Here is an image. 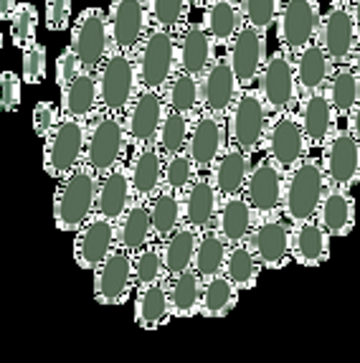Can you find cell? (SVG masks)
<instances>
[{
  "mask_svg": "<svg viewBox=\"0 0 360 363\" xmlns=\"http://www.w3.org/2000/svg\"><path fill=\"white\" fill-rule=\"evenodd\" d=\"M96 176L89 165L79 163L72 173L59 178L54 191V224L59 231H74L96 213Z\"/></svg>",
  "mask_w": 360,
  "mask_h": 363,
  "instance_id": "obj_1",
  "label": "cell"
},
{
  "mask_svg": "<svg viewBox=\"0 0 360 363\" xmlns=\"http://www.w3.org/2000/svg\"><path fill=\"white\" fill-rule=\"evenodd\" d=\"M325 188H327V178H325L322 160L315 155H305L297 165L284 170L282 216L289 224L315 218L322 203Z\"/></svg>",
  "mask_w": 360,
  "mask_h": 363,
  "instance_id": "obj_2",
  "label": "cell"
},
{
  "mask_svg": "<svg viewBox=\"0 0 360 363\" xmlns=\"http://www.w3.org/2000/svg\"><path fill=\"white\" fill-rule=\"evenodd\" d=\"M127 150H130V140H127L122 115L99 109L91 120H86V143L81 163L89 165L96 176H102L109 168L122 163Z\"/></svg>",
  "mask_w": 360,
  "mask_h": 363,
  "instance_id": "obj_3",
  "label": "cell"
},
{
  "mask_svg": "<svg viewBox=\"0 0 360 363\" xmlns=\"http://www.w3.org/2000/svg\"><path fill=\"white\" fill-rule=\"evenodd\" d=\"M96 89H99V109L122 115L140 89L137 67L130 51L109 49L107 59L96 69Z\"/></svg>",
  "mask_w": 360,
  "mask_h": 363,
  "instance_id": "obj_4",
  "label": "cell"
},
{
  "mask_svg": "<svg viewBox=\"0 0 360 363\" xmlns=\"http://www.w3.org/2000/svg\"><path fill=\"white\" fill-rule=\"evenodd\" d=\"M135 67H137L140 86L162 91L168 79L178 69V51H175V33L160 26H152L140 46L133 51Z\"/></svg>",
  "mask_w": 360,
  "mask_h": 363,
  "instance_id": "obj_5",
  "label": "cell"
},
{
  "mask_svg": "<svg viewBox=\"0 0 360 363\" xmlns=\"http://www.w3.org/2000/svg\"><path fill=\"white\" fill-rule=\"evenodd\" d=\"M269 107L264 104L259 89L254 86H241L236 94L234 104L226 112V130L228 143L239 145L247 152L261 150V140L266 133V122H269Z\"/></svg>",
  "mask_w": 360,
  "mask_h": 363,
  "instance_id": "obj_6",
  "label": "cell"
},
{
  "mask_svg": "<svg viewBox=\"0 0 360 363\" xmlns=\"http://www.w3.org/2000/svg\"><path fill=\"white\" fill-rule=\"evenodd\" d=\"M86 143V120L79 117H59L51 133L43 138V170L51 178H64L72 173L81 157Z\"/></svg>",
  "mask_w": 360,
  "mask_h": 363,
  "instance_id": "obj_7",
  "label": "cell"
},
{
  "mask_svg": "<svg viewBox=\"0 0 360 363\" xmlns=\"http://www.w3.org/2000/svg\"><path fill=\"white\" fill-rule=\"evenodd\" d=\"M261 150H264V155H269L271 160L282 165V170H289L305 155H310V145H307L305 133H302L297 109L289 107L271 112L269 122H266L264 140H261Z\"/></svg>",
  "mask_w": 360,
  "mask_h": 363,
  "instance_id": "obj_8",
  "label": "cell"
},
{
  "mask_svg": "<svg viewBox=\"0 0 360 363\" xmlns=\"http://www.w3.org/2000/svg\"><path fill=\"white\" fill-rule=\"evenodd\" d=\"M257 89L269 107V112L289 109L300 99V86H297V72H294V56L287 49L271 51L266 56L264 67L257 77Z\"/></svg>",
  "mask_w": 360,
  "mask_h": 363,
  "instance_id": "obj_9",
  "label": "cell"
},
{
  "mask_svg": "<svg viewBox=\"0 0 360 363\" xmlns=\"http://www.w3.org/2000/svg\"><path fill=\"white\" fill-rule=\"evenodd\" d=\"M322 3L317 0H279L276 11V41L289 54H300L307 43L317 36L320 16H322Z\"/></svg>",
  "mask_w": 360,
  "mask_h": 363,
  "instance_id": "obj_10",
  "label": "cell"
},
{
  "mask_svg": "<svg viewBox=\"0 0 360 363\" xmlns=\"http://www.w3.org/2000/svg\"><path fill=\"white\" fill-rule=\"evenodd\" d=\"M69 33H72V43L69 46L81 59V67L86 72H96L99 64L107 59L109 49H112L107 11L104 8H84V11H79L74 23L69 26Z\"/></svg>",
  "mask_w": 360,
  "mask_h": 363,
  "instance_id": "obj_11",
  "label": "cell"
},
{
  "mask_svg": "<svg viewBox=\"0 0 360 363\" xmlns=\"http://www.w3.org/2000/svg\"><path fill=\"white\" fill-rule=\"evenodd\" d=\"M282 194H284V170L282 165L271 160L269 155H261V160L252 165L244 186V199L254 208V216L266 218L282 213Z\"/></svg>",
  "mask_w": 360,
  "mask_h": 363,
  "instance_id": "obj_12",
  "label": "cell"
},
{
  "mask_svg": "<svg viewBox=\"0 0 360 363\" xmlns=\"http://www.w3.org/2000/svg\"><path fill=\"white\" fill-rule=\"evenodd\" d=\"M247 244L259 259L261 269H282L292 259V252H289V247H292V224L282 213L259 218L252 234H249Z\"/></svg>",
  "mask_w": 360,
  "mask_h": 363,
  "instance_id": "obj_13",
  "label": "cell"
},
{
  "mask_svg": "<svg viewBox=\"0 0 360 363\" xmlns=\"http://www.w3.org/2000/svg\"><path fill=\"white\" fill-rule=\"evenodd\" d=\"M162 112H165V99H162V94L157 89L140 86L135 91L133 102L127 104V109L122 112V122H125L130 147L155 145Z\"/></svg>",
  "mask_w": 360,
  "mask_h": 363,
  "instance_id": "obj_14",
  "label": "cell"
},
{
  "mask_svg": "<svg viewBox=\"0 0 360 363\" xmlns=\"http://www.w3.org/2000/svg\"><path fill=\"white\" fill-rule=\"evenodd\" d=\"M107 26L112 49L133 54L152 28L147 0H112L107 8Z\"/></svg>",
  "mask_w": 360,
  "mask_h": 363,
  "instance_id": "obj_15",
  "label": "cell"
},
{
  "mask_svg": "<svg viewBox=\"0 0 360 363\" xmlns=\"http://www.w3.org/2000/svg\"><path fill=\"white\" fill-rule=\"evenodd\" d=\"M322 155V168L325 178L330 186L353 188L358 183V170H360V143L350 135L348 128L337 125L332 135L325 140V145L320 147Z\"/></svg>",
  "mask_w": 360,
  "mask_h": 363,
  "instance_id": "obj_16",
  "label": "cell"
},
{
  "mask_svg": "<svg viewBox=\"0 0 360 363\" xmlns=\"http://www.w3.org/2000/svg\"><path fill=\"white\" fill-rule=\"evenodd\" d=\"M133 292V255L122 247H114L107 259L94 269V300L99 305H122Z\"/></svg>",
  "mask_w": 360,
  "mask_h": 363,
  "instance_id": "obj_17",
  "label": "cell"
},
{
  "mask_svg": "<svg viewBox=\"0 0 360 363\" xmlns=\"http://www.w3.org/2000/svg\"><path fill=\"white\" fill-rule=\"evenodd\" d=\"M226 145H228L226 117L201 109L198 115L191 120V133H188V143H186V150L193 157L198 173H208L213 160L221 155V150Z\"/></svg>",
  "mask_w": 360,
  "mask_h": 363,
  "instance_id": "obj_18",
  "label": "cell"
},
{
  "mask_svg": "<svg viewBox=\"0 0 360 363\" xmlns=\"http://www.w3.org/2000/svg\"><path fill=\"white\" fill-rule=\"evenodd\" d=\"M228 56V64L234 69L236 82L239 86H254L257 77L261 72L266 61V33H261L254 26L244 23L239 28V33L234 36V41L228 43V49H223Z\"/></svg>",
  "mask_w": 360,
  "mask_h": 363,
  "instance_id": "obj_19",
  "label": "cell"
},
{
  "mask_svg": "<svg viewBox=\"0 0 360 363\" xmlns=\"http://www.w3.org/2000/svg\"><path fill=\"white\" fill-rule=\"evenodd\" d=\"M315 41L330 56L332 64H348L353 56L355 41H358V28L350 16V6H330L320 16L317 36Z\"/></svg>",
  "mask_w": 360,
  "mask_h": 363,
  "instance_id": "obj_20",
  "label": "cell"
},
{
  "mask_svg": "<svg viewBox=\"0 0 360 363\" xmlns=\"http://www.w3.org/2000/svg\"><path fill=\"white\" fill-rule=\"evenodd\" d=\"M294 109H297V117H300L302 133H305L310 150H320L325 145V140L330 138L332 130L337 128L335 107H332L325 86L322 89L307 91V94H300Z\"/></svg>",
  "mask_w": 360,
  "mask_h": 363,
  "instance_id": "obj_21",
  "label": "cell"
},
{
  "mask_svg": "<svg viewBox=\"0 0 360 363\" xmlns=\"http://www.w3.org/2000/svg\"><path fill=\"white\" fill-rule=\"evenodd\" d=\"M114 247H117L114 221L94 213L74 236V262L86 272H94Z\"/></svg>",
  "mask_w": 360,
  "mask_h": 363,
  "instance_id": "obj_22",
  "label": "cell"
},
{
  "mask_svg": "<svg viewBox=\"0 0 360 363\" xmlns=\"http://www.w3.org/2000/svg\"><path fill=\"white\" fill-rule=\"evenodd\" d=\"M239 82L236 74L228 64L226 51L216 54V59L210 61V67L201 74V104L206 112L226 117V112L234 104L236 94H239Z\"/></svg>",
  "mask_w": 360,
  "mask_h": 363,
  "instance_id": "obj_23",
  "label": "cell"
},
{
  "mask_svg": "<svg viewBox=\"0 0 360 363\" xmlns=\"http://www.w3.org/2000/svg\"><path fill=\"white\" fill-rule=\"evenodd\" d=\"M221 196H218L216 186L210 181L208 173H198L193 178L191 186L180 194V208H183V224L193 226V229L206 231L216 224V213Z\"/></svg>",
  "mask_w": 360,
  "mask_h": 363,
  "instance_id": "obj_24",
  "label": "cell"
},
{
  "mask_svg": "<svg viewBox=\"0 0 360 363\" xmlns=\"http://www.w3.org/2000/svg\"><path fill=\"white\" fill-rule=\"evenodd\" d=\"M175 51H178V69L198 77L210 67V61L216 59L218 46L208 36L203 23H186L175 33Z\"/></svg>",
  "mask_w": 360,
  "mask_h": 363,
  "instance_id": "obj_25",
  "label": "cell"
},
{
  "mask_svg": "<svg viewBox=\"0 0 360 363\" xmlns=\"http://www.w3.org/2000/svg\"><path fill=\"white\" fill-rule=\"evenodd\" d=\"M252 165H254L252 152L241 150L234 143H228L208 170V176H210V181H213V186H216L218 196L226 199V196L244 194V186H247Z\"/></svg>",
  "mask_w": 360,
  "mask_h": 363,
  "instance_id": "obj_26",
  "label": "cell"
},
{
  "mask_svg": "<svg viewBox=\"0 0 360 363\" xmlns=\"http://www.w3.org/2000/svg\"><path fill=\"white\" fill-rule=\"evenodd\" d=\"M127 176L133 183L135 201H147L162 188V152L157 145L133 147V155L127 160Z\"/></svg>",
  "mask_w": 360,
  "mask_h": 363,
  "instance_id": "obj_27",
  "label": "cell"
},
{
  "mask_svg": "<svg viewBox=\"0 0 360 363\" xmlns=\"http://www.w3.org/2000/svg\"><path fill=\"white\" fill-rule=\"evenodd\" d=\"M133 201V183L127 176V163L122 160L107 173H102L96 181V213L107 216L109 221H120V216Z\"/></svg>",
  "mask_w": 360,
  "mask_h": 363,
  "instance_id": "obj_28",
  "label": "cell"
},
{
  "mask_svg": "<svg viewBox=\"0 0 360 363\" xmlns=\"http://www.w3.org/2000/svg\"><path fill=\"white\" fill-rule=\"evenodd\" d=\"M330 239L317 218L292 224V259L302 267H320L330 259Z\"/></svg>",
  "mask_w": 360,
  "mask_h": 363,
  "instance_id": "obj_29",
  "label": "cell"
},
{
  "mask_svg": "<svg viewBox=\"0 0 360 363\" xmlns=\"http://www.w3.org/2000/svg\"><path fill=\"white\" fill-rule=\"evenodd\" d=\"M315 218L330 236H348L355 226V199L350 194V188L327 183Z\"/></svg>",
  "mask_w": 360,
  "mask_h": 363,
  "instance_id": "obj_30",
  "label": "cell"
},
{
  "mask_svg": "<svg viewBox=\"0 0 360 363\" xmlns=\"http://www.w3.org/2000/svg\"><path fill=\"white\" fill-rule=\"evenodd\" d=\"M254 224H257V216H254V208L249 206V201L244 199V194H234L221 199L213 229L221 234V239L228 247L247 242Z\"/></svg>",
  "mask_w": 360,
  "mask_h": 363,
  "instance_id": "obj_31",
  "label": "cell"
},
{
  "mask_svg": "<svg viewBox=\"0 0 360 363\" xmlns=\"http://www.w3.org/2000/svg\"><path fill=\"white\" fill-rule=\"evenodd\" d=\"M59 112L64 117H79V120H91L99 112V89H96V72L81 69L79 77H74L64 89H61Z\"/></svg>",
  "mask_w": 360,
  "mask_h": 363,
  "instance_id": "obj_32",
  "label": "cell"
},
{
  "mask_svg": "<svg viewBox=\"0 0 360 363\" xmlns=\"http://www.w3.org/2000/svg\"><path fill=\"white\" fill-rule=\"evenodd\" d=\"M208 36L213 38L218 49H228V43L234 41L239 28L244 26L239 0H210L203 8V18H201Z\"/></svg>",
  "mask_w": 360,
  "mask_h": 363,
  "instance_id": "obj_33",
  "label": "cell"
},
{
  "mask_svg": "<svg viewBox=\"0 0 360 363\" xmlns=\"http://www.w3.org/2000/svg\"><path fill=\"white\" fill-rule=\"evenodd\" d=\"M294 72H297L300 94H307L327 84L330 74L335 72V64L317 41H310L300 54H294Z\"/></svg>",
  "mask_w": 360,
  "mask_h": 363,
  "instance_id": "obj_34",
  "label": "cell"
},
{
  "mask_svg": "<svg viewBox=\"0 0 360 363\" xmlns=\"http://www.w3.org/2000/svg\"><path fill=\"white\" fill-rule=\"evenodd\" d=\"M114 231H117V247L127 249L130 255L140 252L142 247H147L152 239V224H150V211L147 203L142 201H133L127 211L120 216V221H114Z\"/></svg>",
  "mask_w": 360,
  "mask_h": 363,
  "instance_id": "obj_35",
  "label": "cell"
},
{
  "mask_svg": "<svg viewBox=\"0 0 360 363\" xmlns=\"http://www.w3.org/2000/svg\"><path fill=\"white\" fill-rule=\"evenodd\" d=\"M198 236H201L198 229H193V226H188V224H180L168 239L157 242L160 244L162 264H165L168 279L193 267V257H196V247H198Z\"/></svg>",
  "mask_w": 360,
  "mask_h": 363,
  "instance_id": "obj_36",
  "label": "cell"
},
{
  "mask_svg": "<svg viewBox=\"0 0 360 363\" xmlns=\"http://www.w3.org/2000/svg\"><path fill=\"white\" fill-rule=\"evenodd\" d=\"M173 318L165 282L135 290V323L145 330H157Z\"/></svg>",
  "mask_w": 360,
  "mask_h": 363,
  "instance_id": "obj_37",
  "label": "cell"
},
{
  "mask_svg": "<svg viewBox=\"0 0 360 363\" xmlns=\"http://www.w3.org/2000/svg\"><path fill=\"white\" fill-rule=\"evenodd\" d=\"M165 287H168V300H170L173 318H193V315H198L203 279L198 277V272L193 267L186 269V272L175 274V277L165 279Z\"/></svg>",
  "mask_w": 360,
  "mask_h": 363,
  "instance_id": "obj_38",
  "label": "cell"
},
{
  "mask_svg": "<svg viewBox=\"0 0 360 363\" xmlns=\"http://www.w3.org/2000/svg\"><path fill=\"white\" fill-rule=\"evenodd\" d=\"M160 94L168 107L178 109L191 120L203 109V104H201V79L183 72V69H175V74L168 79V84L162 86Z\"/></svg>",
  "mask_w": 360,
  "mask_h": 363,
  "instance_id": "obj_39",
  "label": "cell"
},
{
  "mask_svg": "<svg viewBox=\"0 0 360 363\" xmlns=\"http://www.w3.org/2000/svg\"><path fill=\"white\" fill-rule=\"evenodd\" d=\"M147 211H150L152 224V239L162 242L168 239L180 224H183V208H180V194L162 186L150 201H147Z\"/></svg>",
  "mask_w": 360,
  "mask_h": 363,
  "instance_id": "obj_40",
  "label": "cell"
},
{
  "mask_svg": "<svg viewBox=\"0 0 360 363\" xmlns=\"http://www.w3.org/2000/svg\"><path fill=\"white\" fill-rule=\"evenodd\" d=\"M239 295L241 292L228 282L226 274H213V277L203 279L198 315H203V318H226L239 303Z\"/></svg>",
  "mask_w": 360,
  "mask_h": 363,
  "instance_id": "obj_41",
  "label": "cell"
},
{
  "mask_svg": "<svg viewBox=\"0 0 360 363\" xmlns=\"http://www.w3.org/2000/svg\"><path fill=\"white\" fill-rule=\"evenodd\" d=\"M223 274H226L228 282L239 292H247L252 287H257L259 274H261V264H259V259L254 257V252L249 249L247 242L228 247L226 262H223Z\"/></svg>",
  "mask_w": 360,
  "mask_h": 363,
  "instance_id": "obj_42",
  "label": "cell"
},
{
  "mask_svg": "<svg viewBox=\"0 0 360 363\" xmlns=\"http://www.w3.org/2000/svg\"><path fill=\"white\" fill-rule=\"evenodd\" d=\"M325 91H327V97H330L332 107H335L337 120L348 117L350 109L360 99V79L355 77L353 67L350 64H337L335 72L327 79V84H325Z\"/></svg>",
  "mask_w": 360,
  "mask_h": 363,
  "instance_id": "obj_43",
  "label": "cell"
},
{
  "mask_svg": "<svg viewBox=\"0 0 360 363\" xmlns=\"http://www.w3.org/2000/svg\"><path fill=\"white\" fill-rule=\"evenodd\" d=\"M226 255H228V244L223 242L221 234L210 226V229L201 231V236H198V247H196V257H193V269L198 272L201 279L221 274Z\"/></svg>",
  "mask_w": 360,
  "mask_h": 363,
  "instance_id": "obj_44",
  "label": "cell"
},
{
  "mask_svg": "<svg viewBox=\"0 0 360 363\" xmlns=\"http://www.w3.org/2000/svg\"><path fill=\"white\" fill-rule=\"evenodd\" d=\"M188 133H191V117L165 104L160 130H157V143H155L162 155H173L178 150H186Z\"/></svg>",
  "mask_w": 360,
  "mask_h": 363,
  "instance_id": "obj_45",
  "label": "cell"
},
{
  "mask_svg": "<svg viewBox=\"0 0 360 363\" xmlns=\"http://www.w3.org/2000/svg\"><path fill=\"white\" fill-rule=\"evenodd\" d=\"M133 272H135V290L137 287L155 285V282H165V264H162V252L160 244L150 242L147 247H142L140 252L133 255Z\"/></svg>",
  "mask_w": 360,
  "mask_h": 363,
  "instance_id": "obj_46",
  "label": "cell"
},
{
  "mask_svg": "<svg viewBox=\"0 0 360 363\" xmlns=\"http://www.w3.org/2000/svg\"><path fill=\"white\" fill-rule=\"evenodd\" d=\"M196 176H198V168L193 163V157L188 155V150L162 155V186L165 188H170L175 194H183Z\"/></svg>",
  "mask_w": 360,
  "mask_h": 363,
  "instance_id": "obj_47",
  "label": "cell"
},
{
  "mask_svg": "<svg viewBox=\"0 0 360 363\" xmlns=\"http://www.w3.org/2000/svg\"><path fill=\"white\" fill-rule=\"evenodd\" d=\"M150 8L152 26L168 28L173 33H180V28L188 23V13H191V0H147Z\"/></svg>",
  "mask_w": 360,
  "mask_h": 363,
  "instance_id": "obj_48",
  "label": "cell"
},
{
  "mask_svg": "<svg viewBox=\"0 0 360 363\" xmlns=\"http://www.w3.org/2000/svg\"><path fill=\"white\" fill-rule=\"evenodd\" d=\"M38 28V8L30 3H18L11 16V41L16 49H23L26 43L36 38Z\"/></svg>",
  "mask_w": 360,
  "mask_h": 363,
  "instance_id": "obj_49",
  "label": "cell"
},
{
  "mask_svg": "<svg viewBox=\"0 0 360 363\" xmlns=\"http://www.w3.org/2000/svg\"><path fill=\"white\" fill-rule=\"evenodd\" d=\"M241 3V16L244 23L254 26L261 33L274 28L276 11H279V0H239Z\"/></svg>",
  "mask_w": 360,
  "mask_h": 363,
  "instance_id": "obj_50",
  "label": "cell"
},
{
  "mask_svg": "<svg viewBox=\"0 0 360 363\" xmlns=\"http://www.w3.org/2000/svg\"><path fill=\"white\" fill-rule=\"evenodd\" d=\"M46 46L36 38L23 46V64H21V79L26 84H41L46 79Z\"/></svg>",
  "mask_w": 360,
  "mask_h": 363,
  "instance_id": "obj_51",
  "label": "cell"
},
{
  "mask_svg": "<svg viewBox=\"0 0 360 363\" xmlns=\"http://www.w3.org/2000/svg\"><path fill=\"white\" fill-rule=\"evenodd\" d=\"M23 102V79L16 72H0V112H16Z\"/></svg>",
  "mask_w": 360,
  "mask_h": 363,
  "instance_id": "obj_52",
  "label": "cell"
},
{
  "mask_svg": "<svg viewBox=\"0 0 360 363\" xmlns=\"http://www.w3.org/2000/svg\"><path fill=\"white\" fill-rule=\"evenodd\" d=\"M81 69H84L81 67V59H79L72 46L61 51L59 59H56V84H59V89H64L74 77H79Z\"/></svg>",
  "mask_w": 360,
  "mask_h": 363,
  "instance_id": "obj_53",
  "label": "cell"
},
{
  "mask_svg": "<svg viewBox=\"0 0 360 363\" xmlns=\"http://www.w3.org/2000/svg\"><path fill=\"white\" fill-rule=\"evenodd\" d=\"M72 26V0H46V28L64 30Z\"/></svg>",
  "mask_w": 360,
  "mask_h": 363,
  "instance_id": "obj_54",
  "label": "cell"
},
{
  "mask_svg": "<svg viewBox=\"0 0 360 363\" xmlns=\"http://www.w3.org/2000/svg\"><path fill=\"white\" fill-rule=\"evenodd\" d=\"M59 117H61V112L54 102H38L36 107H33V133H36L38 138H46V135L51 133V128L59 122Z\"/></svg>",
  "mask_w": 360,
  "mask_h": 363,
  "instance_id": "obj_55",
  "label": "cell"
},
{
  "mask_svg": "<svg viewBox=\"0 0 360 363\" xmlns=\"http://www.w3.org/2000/svg\"><path fill=\"white\" fill-rule=\"evenodd\" d=\"M345 128H348L350 135L360 143V99H358V104L350 109V115L345 117Z\"/></svg>",
  "mask_w": 360,
  "mask_h": 363,
  "instance_id": "obj_56",
  "label": "cell"
},
{
  "mask_svg": "<svg viewBox=\"0 0 360 363\" xmlns=\"http://www.w3.org/2000/svg\"><path fill=\"white\" fill-rule=\"evenodd\" d=\"M21 0H0V21H11L13 11L18 6Z\"/></svg>",
  "mask_w": 360,
  "mask_h": 363,
  "instance_id": "obj_57",
  "label": "cell"
},
{
  "mask_svg": "<svg viewBox=\"0 0 360 363\" xmlns=\"http://www.w3.org/2000/svg\"><path fill=\"white\" fill-rule=\"evenodd\" d=\"M350 67H353V72H355V77L360 79V33H358V41H355V49H353V56H350V61H348Z\"/></svg>",
  "mask_w": 360,
  "mask_h": 363,
  "instance_id": "obj_58",
  "label": "cell"
},
{
  "mask_svg": "<svg viewBox=\"0 0 360 363\" xmlns=\"http://www.w3.org/2000/svg\"><path fill=\"white\" fill-rule=\"evenodd\" d=\"M350 16H353V23L360 33V0H353V3H350Z\"/></svg>",
  "mask_w": 360,
  "mask_h": 363,
  "instance_id": "obj_59",
  "label": "cell"
},
{
  "mask_svg": "<svg viewBox=\"0 0 360 363\" xmlns=\"http://www.w3.org/2000/svg\"><path fill=\"white\" fill-rule=\"evenodd\" d=\"M327 3H330V6H350L353 0H327Z\"/></svg>",
  "mask_w": 360,
  "mask_h": 363,
  "instance_id": "obj_60",
  "label": "cell"
},
{
  "mask_svg": "<svg viewBox=\"0 0 360 363\" xmlns=\"http://www.w3.org/2000/svg\"><path fill=\"white\" fill-rule=\"evenodd\" d=\"M191 3H193V8H206L210 0H191Z\"/></svg>",
  "mask_w": 360,
  "mask_h": 363,
  "instance_id": "obj_61",
  "label": "cell"
},
{
  "mask_svg": "<svg viewBox=\"0 0 360 363\" xmlns=\"http://www.w3.org/2000/svg\"><path fill=\"white\" fill-rule=\"evenodd\" d=\"M0 56H3V33H0Z\"/></svg>",
  "mask_w": 360,
  "mask_h": 363,
  "instance_id": "obj_62",
  "label": "cell"
},
{
  "mask_svg": "<svg viewBox=\"0 0 360 363\" xmlns=\"http://www.w3.org/2000/svg\"><path fill=\"white\" fill-rule=\"evenodd\" d=\"M358 183H360V170H358Z\"/></svg>",
  "mask_w": 360,
  "mask_h": 363,
  "instance_id": "obj_63",
  "label": "cell"
},
{
  "mask_svg": "<svg viewBox=\"0 0 360 363\" xmlns=\"http://www.w3.org/2000/svg\"><path fill=\"white\" fill-rule=\"evenodd\" d=\"M317 3H325V0H317Z\"/></svg>",
  "mask_w": 360,
  "mask_h": 363,
  "instance_id": "obj_64",
  "label": "cell"
}]
</instances>
